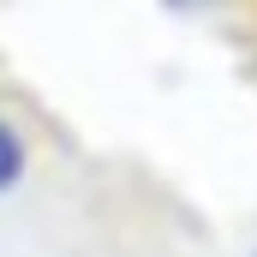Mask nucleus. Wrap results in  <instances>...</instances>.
Here are the masks:
<instances>
[{"mask_svg":"<svg viewBox=\"0 0 257 257\" xmlns=\"http://www.w3.org/2000/svg\"><path fill=\"white\" fill-rule=\"evenodd\" d=\"M24 168H30V150H24L18 126L0 114V192H12V186L24 180Z\"/></svg>","mask_w":257,"mask_h":257,"instance_id":"1","label":"nucleus"}]
</instances>
